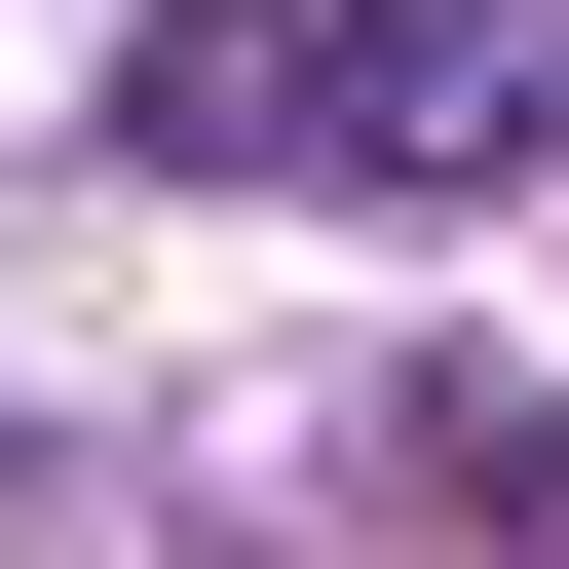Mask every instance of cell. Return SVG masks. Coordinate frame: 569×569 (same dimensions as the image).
Masks as SVG:
<instances>
[{
    "mask_svg": "<svg viewBox=\"0 0 569 569\" xmlns=\"http://www.w3.org/2000/svg\"><path fill=\"white\" fill-rule=\"evenodd\" d=\"M152 114L190 152H305V190H531L569 152V0H228Z\"/></svg>",
    "mask_w": 569,
    "mask_h": 569,
    "instance_id": "obj_1",
    "label": "cell"
}]
</instances>
